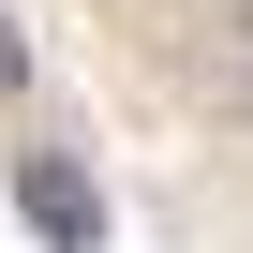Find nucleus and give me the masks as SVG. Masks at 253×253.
<instances>
[{"label":"nucleus","instance_id":"obj_1","mask_svg":"<svg viewBox=\"0 0 253 253\" xmlns=\"http://www.w3.org/2000/svg\"><path fill=\"white\" fill-rule=\"evenodd\" d=\"M15 209H30V238H45V253H104V194H89L60 149H30V164H15Z\"/></svg>","mask_w":253,"mask_h":253},{"label":"nucleus","instance_id":"obj_2","mask_svg":"<svg viewBox=\"0 0 253 253\" xmlns=\"http://www.w3.org/2000/svg\"><path fill=\"white\" fill-rule=\"evenodd\" d=\"M15 75H30V45H15V15H0V89H15Z\"/></svg>","mask_w":253,"mask_h":253},{"label":"nucleus","instance_id":"obj_3","mask_svg":"<svg viewBox=\"0 0 253 253\" xmlns=\"http://www.w3.org/2000/svg\"><path fill=\"white\" fill-rule=\"evenodd\" d=\"M223 30H238V45H253V0H223Z\"/></svg>","mask_w":253,"mask_h":253}]
</instances>
